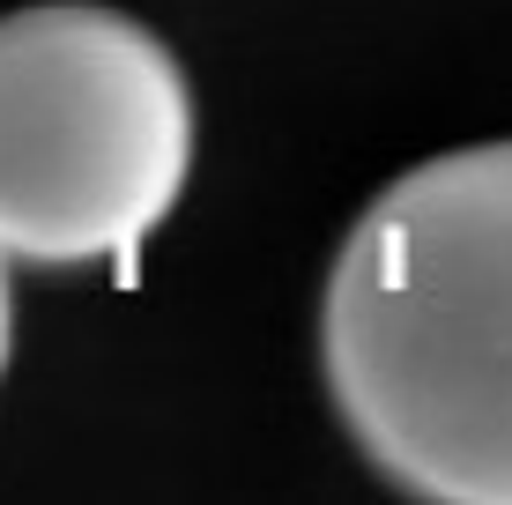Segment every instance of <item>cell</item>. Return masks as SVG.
<instances>
[{
	"instance_id": "1",
	"label": "cell",
	"mask_w": 512,
	"mask_h": 505,
	"mask_svg": "<svg viewBox=\"0 0 512 505\" xmlns=\"http://www.w3.org/2000/svg\"><path fill=\"white\" fill-rule=\"evenodd\" d=\"M320 350L372 468L438 505H512V142L431 156L364 208Z\"/></svg>"
},
{
	"instance_id": "2",
	"label": "cell",
	"mask_w": 512,
	"mask_h": 505,
	"mask_svg": "<svg viewBox=\"0 0 512 505\" xmlns=\"http://www.w3.org/2000/svg\"><path fill=\"white\" fill-rule=\"evenodd\" d=\"M193 171V90L156 30L90 0L0 15V260L134 253Z\"/></svg>"
},
{
	"instance_id": "3",
	"label": "cell",
	"mask_w": 512,
	"mask_h": 505,
	"mask_svg": "<svg viewBox=\"0 0 512 505\" xmlns=\"http://www.w3.org/2000/svg\"><path fill=\"white\" fill-rule=\"evenodd\" d=\"M8 342H15V298H8V260H0V372H8Z\"/></svg>"
}]
</instances>
